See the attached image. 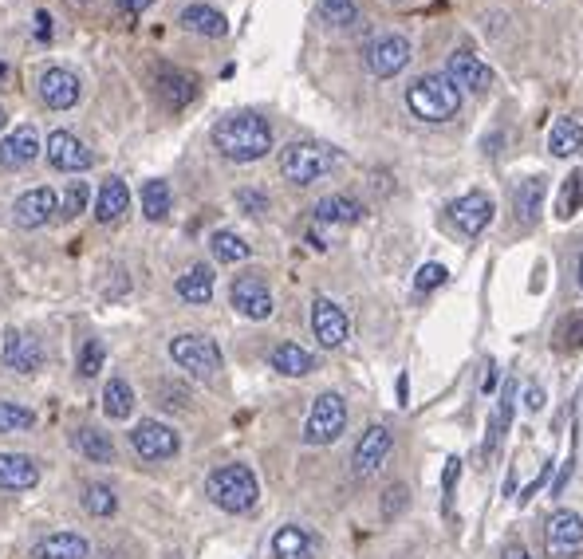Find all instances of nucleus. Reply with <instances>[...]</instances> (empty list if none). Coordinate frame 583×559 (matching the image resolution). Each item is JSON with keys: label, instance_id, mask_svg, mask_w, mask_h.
Instances as JSON below:
<instances>
[{"label": "nucleus", "instance_id": "1", "mask_svg": "<svg viewBox=\"0 0 583 559\" xmlns=\"http://www.w3.org/2000/svg\"><path fill=\"white\" fill-rule=\"evenodd\" d=\"M213 146L229 158V162H257L272 150V126L253 111L229 115L213 126Z\"/></svg>", "mask_w": 583, "mask_h": 559}, {"label": "nucleus", "instance_id": "2", "mask_svg": "<svg viewBox=\"0 0 583 559\" xmlns=\"http://www.w3.org/2000/svg\"><path fill=\"white\" fill-rule=\"evenodd\" d=\"M406 107L422 123H450L461 111V91L450 75H418L406 87Z\"/></svg>", "mask_w": 583, "mask_h": 559}, {"label": "nucleus", "instance_id": "3", "mask_svg": "<svg viewBox=\"0 0 583 559\" xmlns=\"http://www.w3.org/2000/svg\"><path fill=\"white\" fill-rule=\"evenodd\" d=\"M205 497L213 500L221 512H249L260 500L257 473L249 465H217L205 477Z\"/></svg>", "mask_w": 583, "mask_h": 559}, {"label": "nucleus", "instance_id": "4", "mask_svg": "<svg viewBox=\"0 0 583 559\" xmlns=\"http://www.w3.org/2000/svg\"><path fill=\"white\" fill-rule=\"evenodd\" d=\"M339 150L335 146H324V142H292L284 146L280 154V174L292 182V186H312L327 178L335 166H339Z\"/></svg>", "mask_w": 583, "mask_h": 559}, {"label": "nucleus", "instance_id": "5", "mask_svg": "<svg viewBox=\"0 0 583 559\" xmlns=\"http://www.w3.org/2000/svg\"><path fill=\"white\" fill-rule=\"evenodd\" d=\"M347 430V402L335 394V390H324L316 402H312V414H308V422H304V441L308 445H331V441H339Z\"/></svg>", "mask_w": 583, "mask_h": 559}, {"label": "nucleus", "instance_id": "6", "mask_svg": "<svg viewBox=\"0 0 583 559\" xmlns=\"http://www.w3.org/2000/svg\"><path fill=\"white\" fill-rule=\"evenodd\" d=\"M170 359L194 378H217L221 371V347L209 335H178L170 339Z\"/></svg>", "mask_w": 583, "mask_h": 559}, {"label": "nucleus", "instance_id": "7", "mask_svg": "<svg viewBox=\"0 0 583 559\" xmlns=\"http://www.w3.org/2000/svg\"><path fill=\"white\" fill-rule=\"evenodd\" d=\"M544 552L552 559H576L583 552V516L572 508H556L544 520Z\"/></svg>", "mask_w": 583, "mask_h": 559}, {"label": "nucleus", "instance_id": "8", "mask_svg": "<svg viewBox=\"0 0 583 559\" xmlns=\"http://www.w3.org/2000/svg\"><path fill=\"white\" fill-rule=\"evenodd\" d=\"M390 453H394V434H390L383 422L367 426L363 437L355 441V449H351V473H355L359 481H371V477L390 461Z\"/></svg>", "mask_w": 583, "mask_h": 559}, {"label": "nucleus", "instance_id": "9", "mask_svg": "<svg viewBox=\"0 0 583 559\" xmlns=\"http://www.w3.org/2000/svg\"><path fill=\"white\" fill-rule=\"evenodd\" d=\"M130 445H134V453H138L142 461H170V457H178V449H182L178 434H174L166 422H154V418H146V422H138V426L130 430Z\"/></svg>", "mask_w": 583, "mask_h": 559}, {"label": "nucleus", "instance_id": "10", "mask_svg": "<svg viewBox=\"0 0 583 559\" xmlns=\"http://www.w3.org/2000/svg\"><path fill=\"white\" fill-rule=\"evenodd\" d=\"M493 213H497V205H493V197L485 189H469L465 197H457L454 205H450V217H454L461 237H481L489 229Z\"/></svg>", "mask_w": 583, "mask_h": 559}, {"label": "nucleus", "instance_id": "11", "mask_svg": "<svg viewBox=\"0 0 583 559\" xmlns=\"http://www.w3.org/2000/svg\"><path fill=\"white\" fill-rule=\"evenodd\" d=\"M229 304L241 311V315H249V319H268V315H272V292H268L264 276H260V272L237 276V280L229 284Z\"/></svg>", "mask_w": 583, "mask_h": 559}, {"label": "nucleus", "instance_id": "12", "mask_svg": "<svg viewBox=\"0 0 583 559\" xmlns=\"http://www.w3.org/2000/svg\"><path fill=\"white\" fill-rule=\"evenodd\" d=\"M0 363L16 374H36L44 367V347H40V339H32L24 331H4Z\"/></svg>", "mask_w": 583, "mask_h": 559}, {"label": "nucleus", "instance_id": "13", "mask_svg": "<svg viewBox=\"0 0 583 559\" xmlns=\"http://www.w3.org/2000/svg\"><path fill=\"white\" fill-rule=\"evenodd\" d=\"M56 213H60V197H56L48 186L20 193V197H16V205H12V217H16V225H20V229H44Z\"/></svg>", "mask_w": 583, "mask_h": 559}, {"label": "nucleus", "instance_id": "14", "mask_svg": "<svg viewBox=\"0 0 583 559\" xmlns=\"http://www.w3.org/2000/svg\"><path fill=\"white\" fill-rule=\"evenodd\" d=\"M446 75L454 79L457 91H473V95H485L493 87V67L481 63L469 48H457L450 63H446Z\"/></svg>", "mask_w": 583, "mask_h": 559}, {"label": "nucleus", "instance_id": "15", "mask_svg": "<svg viewBox=\"0 0 583 559\" xmlns=\"http://www.w3.org/2000/svg\"><path fill=\"white\" fill-rule=\"evenodd\" d=\"M312 331H316L320 347H327V351L343 347L347 343V311L339 308L335 300H327V296H316V304H312Z\"/></svg>", "mask_w": 583, "mask_h": 559}, {"label": "nucleus", "instance_id": "16", "mask_svg": "<svg viewBox=\"0 0 583 559\" xmlns=\"http://www.w3.org/2000/svg\"><path fill=\"white\" fill-rule=\"evenodd\" d=\"M406 63H410V44L402 36H379L367 44V67L379 79H394Z\"/></svg>", "mask_w": 583, "mask_h": 559}, {"label": "nucleus", "instance_id": "17", "mask_svg": "<svg viewBox=\"0 0 583 559\" xmlns=\"http://www.w3.org/2000/svg\"><path fill=\"white\" fill-rule=\"evenodd\" d=\"M48 162H52L56 170H64V174H83V170H91L95 154H91L71 130H56V134L48 138Z\"/></svg>", "mask_w": 583, "mask_h": 559}, {"label": "nucleus", "instance_id": "18", "mask_svg": "<svg viewBox=\"0 0 583 559\" xmlns=\"http://www.w3.org/2000/svg\"><path fill=\"white\" fill-rule=\"evenodd\" d=\"M154 83H158V99H162L170 111H182V107H190V103H194L197 79L190 75V71L162 63V67H158V75H154Z\"/></svg>", "mask_w": 583, "mask_h": 559}, {"label": "nucleus", "instance_id": "19", "mask_svg": "<svg viewBox=\"0 0 583 559\" xmlns=\"http://www.w3.org/2000/svg\"><path fill=\"white\" fill-rule=\"evenodd\" d=\"M36 154H40V134H36V126L32 123L16 126V130L0 142V170H24V166L36 162Z\"/></svg>", "mask_w": 583, "mask_h": 559}, {"label": "nucleus", "instance_id": "20", "mask_svg": "<svg viewBox=\"0 0 583 559\" xmlns=\"http://www.w3.org/2000/svg\"><path fill=\"white\" fill-rule=\"evenodd\" d=\"M40 99H44V107H52V111L75 107V103H79V79H75V71H67V67H48V71L40 75Z\"/></svg>", "mask_w": 583, "mask_h": 559}, {"label": "nucleus", "instance_id": "21", "mask_svg": "<svg viewBox=\"0 0 583 559\" xmlns=\"http://www.w3.org/2000/svg\"><path fill=\"white\" fill-rule=\"evenodd\" d=\"M36 481H40V465L28 453H0V489L24 493L36 489Z\"/></svg>", "mask_w": 583, "mask_h": 559}, {"label": "nucleus", "instance_id": "22", "mask_svg": "<svg viewBox=\"0 0 583 559\" xmlns=\"http://www.w3.org/2000/svg\"><path fill=\"white\" fill-rule=\"evenodd\" d=\"M268 367L288 374V378H304V374L316 371V355L304 351L300 343H276V347L268 351Z\"/></svg>", "mask_w": 583, "mask_h": 559}, {"label": "nucleus", "instance_id": "23", "mask_svg": "<svg viewBox=\"0 0 583 559\" xmlns=\"http://www.w3.org/2000/svg\"><path fill=\"white\" fill-rule=\"evenodd\" d=\"M316 552V536L300 524H284L272 536V559H312Z\"/></svg>", "mask_w": 583, "mask_h": 559}, {"label": "nucleus", "instance_id": "24", "mask_svg": "<svg viewBox=\"0 0 583 559\" xmlns=\"http://www.w3.org/2000/svg\"><path fill=\"white\" fill-rule=\"evenodd\" d=\"M127 209H130L127 182H123V178H107V182L99 186V197H95V217H99L103 225H111V221H119Z\"/></svg>", "mask_w": 583, "mask_h": 559}, {"label": "nucleus", "instance_id": "25", "mask_svg": "<svg viewBox=\"0 0 583 559\" xmlns=\"http://www.w3.org/2000/svg\"><path fill=\"white\" fill-rule=\"evenodd\" d=\"M87 540L75 536V532H52L44 536L36 548H32V559H87Z\"/></svg>", "mask_w": 583, "mask_h": 559}, {"label": "nucleus", "instance_id": "26", "mask_svg": "<svg viewBox=\"0 0 583 559\" xmlns=\"http://www.w3.org/2000/svg\"><path fill=\"white\" fill-rule=\"evenodd\" d=\"M312 213H316L320 225H355V221H363V205L355 197H347V193H331Z\"/></svg>", "mask_w": 583, "mask_h": 559}, {"label": "nucleus", "instance_id": "27", "mask_svg": "<svg viewBox=\"0 0 583 559\" xmlns=\"http://www.w3.org/2000/svg\"><path fill=\"white\" fill-rule=\"evenodd\" d=\"M544 178H524L517 189H513V213H517V225H532L544 209Z\"/></svg>", "mask_w": 583, "mask_h": 559}, {"label": "nucleus", "instance_id": "28", "mask_svg": "<svg viewBox=\"0 0 583 559\" xmlns=\"http://www.w3.org/2000/svg\"><path fill=\"white\" fill-rule=\"evenodd\" d=\"M513 410H517V382H509L505 394H501V402H497V414H493L489 437H485V457H493L501 449V441H505L509 426H513Z\"/></svg>", "mask_w": 583, "mask_h": 559}, {"label": "nucleus", "instance_id": "29", "mask_svg": "<svg viewBox=\"0 0 583 559\" xmlns=\"http://www.w3.org/2000/svg\"><path fill=\"white\" fill-rule=\"evenodd\" d=\"M182 28H190L197 36H225L229 32V20L217 12V8H209V4H190L186 12H182Z\"/></svg>", "mask_w": 583, "mask_h": 559}, {"label": "nucleus", "instance_id": "30", "mask_svg": "<svg viewBox=\"0 0 583 559\" xmlns=\"http://www.w3.org/2000/svg\"><path fill=\"white\" fill-rule=\"evenodd\" d=\"M178 296L186 304H209L213 300V268L209 264H194L186 276H178Z\"/></svg>", "mask_w": 583, "mask_h": 559}, {"label": "nucleus", "instance_id": "31", "mask_svg": "<svg viewBox=\"0 0 583 559\" xmlns=\"http://www.w3.org/2000/svg\"><path fill=\"white\" fill-rule=\"evenodd\" d=\"M75 449H79L87 461H95V465H111V461H115V441L103 434V430H95V426L75 430Z\"/></svg>", "mask_w": 583, "mask_h": 559}, {"label": "nucleus", "instance_id": "32", "mask_svg": "<svg viewBox=\"0 0 583 559\" xmlns=\"http://www.w3.org/2000/svg\"><path fill=\"white\" fill-rule=\"evenodd\" d=\"M548 150L556 158H572L576 150H583V126L576 119H556L548 130Z\"/></svg>", "mask_w": 583, "mask_h": 559}, {"label": "nucleus", "instance_id": "33", "mask_svg": "<svg viewBox=\"0 0 583 559\" xmlns=\"http://www.w3.org/2000/svg\"><path fill=\"white\" fill-rule=\"evenodd\" d=\"M130 410H134V390L127 386V378H111L103 386V414L111 422H127Z\"/></svg>", "mask_w": 583, "mask_h": 559}, {"label": "nucleus", "instance_id": "34", "mask_svg": "<svg viewBox=\"0 0 583 559\" xmlns=\"http://www.w3.org/2000/svg\"><path fill=\"white\" fill-rule=\"evenodd\" d=\"M209 249H213V260H221V264H241V260H249V245H245L237 233H229V229L213 233V237H209Z\"/></svg>", "mask_w": 583, "mask_h": 559}, {"label": "nucleus", "instance_id": "35", "mask_svg": "<svg viewBox=\"0 0 583 559\" xmlns=\"http://www.w3.org/2000/svg\"><path fill=\"white\" fill-rule=\"evenodd\" d=\"M580 205H583V170H572L564 189H560V197H556V217L560 221H572L580 213Z\"/></svg>", "mask_w": 583, "mask_h": 559}, {"label": "nucleus", "instance_id": "36", "mask_svg": "<svg viewBox=\"0 0 583 559\" xmlns=\"http://www.w3.org/2000/svg\"><path fill=\"white\" fill-rule=\"evenodd\" d=\"M170 205H174V193L166 182H146L142 186V213L150 217V221H162L166 213H170Z\"/></svg>", "mask_w": 583, "mask_h": 559}, {"label": "nucleus", "instance_id": "37", "mask_svg": "<svg viewBox=\"0 0 583 559\" xmlns=\"http://www.w3.org/2000/svg\"><path fill=\"white\" fill-rule=\"evenodd\" d=\"M83 508L91 516H115L119 512V497H115L111 485H87L83 489Z\"/></svg>", "mask_w": 583, "mask_h": 559}, {"label": "nucleus", "instance_id": "38", "mask_svg": "<svg viewBox=\"0 0 583 559\" xmlns=\"http://www.w3.org/2000/svg\"><path fill=\"white\" fill-rule=\"evenodd\" d=\"M36 426V414L20 402H0V434H20V430H32Z\"/></svg>", "mask_w": 583, "mask_h": 559}, {"label": "nucleus", "instance_id": "39", "mask_svg": "<svg viewBox=\"0 0 583 559\" xmlns=\"http://www.w3.org/2000/svg\"><path fill=\"white\" fill-rule=\"evenodd\" d=\"M320 16L331 28H351L359 20V8H355V0H320Z\"/></svg>", "mask_w": 583, "mask_h": 559}, {"label": "nucleus", "instance_id": "40", "mask_svg": "<svg viewBox=\"0 0 583 559\" xmlns=\"http://www.w3.org/2000/svg\"><path fill=\"white\" fill-rule=\"evenodd\" d=\"M87 201H91V186L87 182H67L64 197H60V213L71 221V217H79L87 209Z\"/></svg>", "mask_w": 583, "mask_h": 559}, {"label": "nucleus", "instance_id": "41", "mask_svg": "<svg viewBox=\"0 0 583 559\" xmlns=\"http://www.w3.org/2000/svg\"><path fill=\"white\" fill-rule=\"evenodd\" d=\"M103 359H107L103 343H99V339H87L83 351H79V374H83V378H95V374L103 371Z\"/></svg>", "mask_w": 583, "mask_h": 559}, {"label": "nucleus", "instance_id": "42", "mask_svg": "<svg viewBox=\"0 0 583 559\" xmlns=\"http://www.w3.org/2000/svg\"><path fill=\"white\" fill-rule=\"evenodd\" d=\"M556 339H560V347H564V351H580V347H583V311L568 315V319L560 323Z\"/></svg>", "mask_w": 583, "mask_h": 559}, {"label": "nucleus", "instance_id": "43", "mask_svg": "<svg viewBox=\"0 0 583 559\" xmlns=\"http://www.w3.org/2000/svg\"><path fill=\"white\" fill-rule=\"evenodd\" d=\"M446 280H450L446 264H422L418 276H414V288H418V292H434V288H442Z\"/></svg>", "mask_w": 583, "mask_h": 559}, {"label": "nucleus", "instance_id": "44", "mask_svg": "<svg viewBox=\"0 0 583 559\" xmlns=\"http://www.w3.org/2000/svg\"><path fill=\"white\" fill-rule=\"evenodd\" d=\"M406 504H410V489H406V485H387V493H383V520L402 516Z\"/></svg>", "mask_w": 583, "mask_h": 559}, {"label": "nucleus", "instance_id": "45", "mask_svg": "<svg viewBox=\"0 0 583 559\" xmlns=\"http://www.w3.org/2000/svg\"><path fill=\"white\" fill-rule=\"evenodd\" d=\"M457 481H461V461L450 457V461H446V473H442V508H446V512H450V504H454Z\"/></svg>", "mask_w": 583, "mask_h": 559}, {"label": "nucleus", "instance_id": "46", "mask_svg": "<svg viewBox=\"0 0 583 559\" xmlns=\"http://www.w3.org/2000/svg\"><path fill=\"white\" fill-rule=\"evenodd\" d=\"M158 398H162L166 410H186V406H190V394H186L182 386H174V382H162V386H158Z\"/></svg>", "mask_w": 583, "mask_h": 559}, {"label": "nucleus", "instance_id": "47", "mask_svg": "<svg viewBox=\"0 0 583 559\" xmlns=\"http://www.w3.org/2000/svg\"><path fill=\"white\" fill-rule=\"evenodd\" d=\"M237 201H241V205H245L253 217H260V213L268 209V197H264V193H257V189H241V193H237Z\"/></svg>", "mask_w": 583, "mask_h": 559}, {"label": "nucleus", "instance_id": "48", "mask_svg": "<svg viewBox=\"0 0 583 559\" xmlns=\"http://www.w3.org/2000/svg\"><path fill=\"white\" fill-rule=\"evenodd\" d=\"M544 402H548V398H544V390H540L536 382H532V386H524V410H528V414H540V410H544Z\"/></svg>", "mask_w": 583, "mask_h": 559}, {"label": "nucleus", "instance_id": "49", "mask_svg": "<svg viewBox=\"0 0 583 559\" xmlns=\"http://www.w3.org/2000/svg\"><path fill=\"white\" fill-rule=\"evenodd\" d=\"M548 473H552V461H544V469H540V477H536V481H532V485H528V489H524V493H520V504H524V500L532 497V493H536V489H540V485H544V481H548Z\"/></svg>", "mask_w": 583, "mask_h": 559}, {"label": "nucleus", "instance_id": "50", "mask_svg": "<svg viewBox=\"0 0 583 559\" xmlns=\"http://www.w3.org/2000/svg\"><path fill=\"white\" fill-rule=\"evenodd\" d=\"M36 36L40 40H52V16L48 12H36Z\"/></svg>", "mask_w": 583, "mask_h": 559}, {"label": "nucleus", "instance_id": "51", "mask_svg": "<svg viewBox=\"0 0 583 559\" xmlns=\"http://www.w3.org/2000/svg\"><path fill=\"white\" fill-rule=\"evenodd\" d=\"M501 559H532V556H528V548H524V544L513 540V544H505V548H501Z\"/></svg>", "mask_w": 583, "mask_h": 559}, {"label": "nucleus", "instance_id": "52", "mask_svg": "<svg viewBox=\"0 0 583 559\" xmlns=\"http://www.w3.org/2000/svg\"><path fill=\"white\" fill-rule=\"evenodd\" d=\"M493 390H497V367L489 363V367H485V378H481V394H493Z\"/></svg>", "mask_w": 583, "mask_h": 559}, {"label": "nucleus", "instance_id": "53", "mask_svg": "<svg viewBox=\"0 0 583 559\" xmlns=\"http://www.w3.org/2000/svg\"><path fill=\"white\" fill-rule=\"evenodd\" d=\"M119 4H123V8H127L130 16H134V12H142V8L150 4V0H119Z\"/></svg>", "mask_w": 583, "mask_h": 559}, {"label": "nucleus", "instance_id": "54", "mask_svg": "<svg viewBox=\"0 0 583 559\" xmlns=\"http://www.w3.org/2000/svg\"><path fill=\"white\" fill-rule=\"evenodd\" d=\"M576 280H580V288H583V256L576 260Z\"/></svg>", "mask_w": 583, "mask_h": 559}, {"label": "nucleus", "instance_id": "55", "mask_svg": "<svg viewBox=\"0 0 583 559\" xmlns=\"http://www.w3.org/2000/svg\"><path fill=\"white\" fill-rule=\"evenodd\" d=\"M4 123H8V119H4V111H0V130H4Z\"/></svg>", "mask_w": 583, "mask_h": 559}, {"label": "nucleus", "instance_id": "56", "mask_svg": "<svg viewBox=\"0 0 583 559\" xmlns=\"http://www.w3.org/2000/svg\"><path fill=\"white\" fill-rule=\"evenodd\" d=\"M0 79H4V63H0Z\"/></svg>", "mask_w": 583, "mask_h": 559}, {"label": "nucleus", "instance_id": "57", "mask_svg": "<svg viewBox=\"0 0 583 559\" xmlns=\"http://www.w3.org/2000/svg\"><path fill=\"white\" fill-rule=\"evenodd\" d=\"M79 4H87V0H79Z\"/></svg>", "mask_w": 583, "mask_h": 559}]
</instances>
